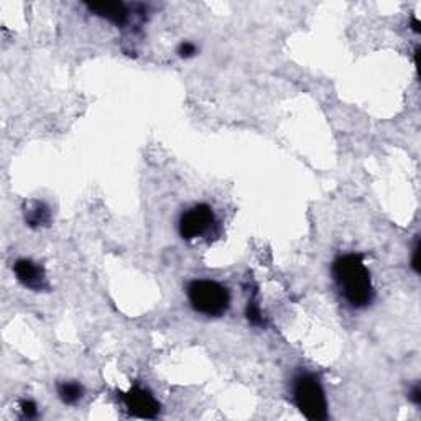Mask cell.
I'll use <instances>...</instances> for the list:
<instances>
[{"label": "cell", "mask_w": 421, "mask_h": 421, "mask_svg": "<svg viewBox=\"0 0 421 421\" xmlns=\"http://www.w3.org/2000/svg\"><path fill=\"white\" fill-rule=\"evenodd\" d=\"M86 7L98 17L105 18L119 27H123L128 22V8L122 2H94L86 4Z\"/></svg>", "instance_id": "obj_7"}, {"label": "cell", "mask_w": 421, "mask_h": 421, "mask_svg": "<svg viewBox=\"0 0 421 421\" xmlns=\"http://www.w3.org/2000/svg\"><path fill=\"white\" fill-rule=\"evenodd\" d=\"M51 221L50 208L43 201H30L25 204V222L28 227H46Z\"/></svg>", "instance_id": "obj_8"}, {"label": "cell", "mask_w": 421, "mask_h": 421, "mask_svg": "<svg viewBox=\"0 0 421 421\" xmlns=\"http://www.w3.org/2000/svg\"><path fill=\"white\" fill-rule=\"evenodd\" d=\"M411 269H413L415 274H420V239L418 237H416L413 253H411Z\"/></svg>", "instance_id": "obj_13"}, {"label": "cell", "mask_w": 421, "mask_h": 421, "mask_svg": "<svg viewBox=\"0 0 421 421\" xmlns=\"http://www.w3.org/2000/svg\"><path fill=\"white\" fill-rule=\"evenodd\" d=\"M122 401L128 413L135 418L153 420L160 413V403L150 390L140 385H133L127 394H122Z\"/></svg>", "instance_id": "obj_5"}, {"label": "cell", "mask_w": 421, "mask_h": 421, "mask_svg": "<svg viewBox=\"0 0 421 421\" xmlns=\"http://www.w3.org/2000/svg\"><path fill=\"white\" fill-rule=\"evenodd\" d=\"M188 301L196 313L208 318H221L231 306V293L214 280H193L186 288Z\"/></svg>", "instance_id": "obj_2"}, {"label": "cell", "mask_w": 421, "mask_h": 421, "mask_svg": "<svg viewBox=\"0 0 421 421\" xmlns=\"http://www.w3.org/2000/svg\"><path fill=\"white\" fill-rule=\"evenodd\" d=\"M20 410H22V415L25 416L27 420L36 418V416H38V406H36L35 401H32V400H22L20 401Z\"/></svg>", "instance_id": "obj_12"}, {"label": "cell", "mask_w": 421, "mask_h": 421, "mask_svg": "<svg viewBox=\"0 0 421 421\" xmlns=\"http://www.w3.org/2000/svg\"><path fill=\"white\" fill-rule=\"evenodd\" d=\"M218 226L216 214L209 204L199 203L191 206L181 213L178 221V232L183 241H198L201 237L209 236L213 229Z\"/></svg>", "instance_id": "obj_4"}, {"label": "cell", "mask_w": 421, "mask_h": 421, "mask_svg": "<svg viewBox=\"0 0 421 421\" xmlns=\"http://www.w3.org/2000/svg\"><path fill=\"white\" fill-rule=\"evenodd\" d=\"M408 399L411 403H413L415 406H421V389H420V384H416L411 387L410 394H408Z\"/></svg>", "instance_id": "obj_14"}, {"label": "cell", "mask_w": 421, "mask_h": 421, "mask_svg": "<svg viewBox=\"0 0 421 421\" xmlns=\"http://www.w3.org/2000/svg\"><path fill=\"white\" fill-rule=\"evenodd\" d=\"M56 390H58L60 400L63 401L65 405H76L84 395L83 385H81L79 382H74V380L60 382L58 387H56Z\"/></svg>", "instance_id": "obj_9"}, {"label": "cell", "mask_w": 421, "mask_h": 421, "mask_svg": "<svg viewBox=\"0 0 421 421\" xmlns=\"http://www.w3.org/2000/svg\"><path fill=\"white\" fill-rule=\"evenodd\" d=\"M176 53H178L180 58L189 60V58H193V56H196V53H198V46H196L194 43H191V41H183L178 46Z\"/></svg>", "instance_id": "obj_11"}, {"label": "cell", "mask_w": 421, "mask_h": 421, "mask_svg": "<svg viewBox=\"0 0 421 421\" xmlns=\"http://www.w3.org/2000/svg\"><path fill=\"white\" fill-rule=\"evenodd\" d=\"M13 275L18 283L25 286L27 290L32 291H45L48 290V281L45 270L41 265H38L36 262L30 260V258H18L13 263Z\"/></svg>", "instance_id": "obj_6"}, {"label": "cell", "mask_w": 421, "mask_h": 421, "mask_svg": "<svg viewBox=\"0 0 421 421\" xmlns=\"http://www.w3.org/2000/svg\"><path fill=\"white\" fill-rule=\"evenodd\" d=\"M293 401L300 413L311 421L328 420V400L318 377L303 372L293 380Z\"/></svg>", "instance_id": "obj_3"}, {"label": "cell", "mask_w": 421, "mask_h": 421, "mask_svg": "<svg viewBox=\"0 0 421 421\" xmlns=\"http://www.w3.org/2000/svg\"><path fill=\"white\" fill-rule=\"evenodd\" d=\"M333 276L342 298L354 309H363L374 301L375 290L362 253H344L333 262Z\"/></svg>", "instance_id": "obj_1"}, {"label": "cell", "mask_w": 421, "mask_h": 421, "mask_svg": "<svg viewBox=\"0 0 421 421\" xmlns=\"http://www.w3.org/2000/svg\"><path fill=\"white\" fill-rule=\"evenodd\" d=\"M418 27H420V22L416 20V18H413V27H411V28H413V32L418 33V32H420V28H418Z\"/></svg>", "instance_id": "obj_15"}, {"label": "cell", "mask_w": 421, "mask_h": 421, "mask_svg": "<svg viewBox=\"0 0 421 421\" xmlns=\"http://www.w3.org/2000/svg\"><path fill=\"white\" fill-rule=\"evenodd\" d=\"M247 318H248V321H250V324H253V326H265V321H263V318H262L260 308H258V305L253 300L248 301V305H247Z\"/></svg>", "instance_id": "obj_10"}]
</instances>
